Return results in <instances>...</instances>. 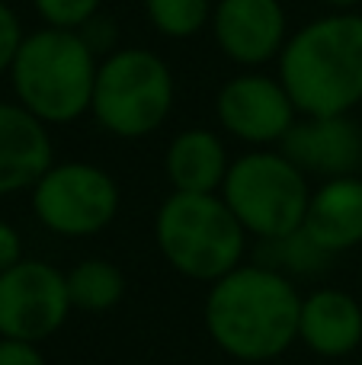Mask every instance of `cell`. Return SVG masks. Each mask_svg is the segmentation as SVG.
<instances>
[{"mask_svg":"<svg viewBox=\"0 0 362 365\" xmlns=\"http://www.w3.org/2000/svg\"><path fill=\"white\" fill-rule=\"evenodd\" d=\"M301 231L331 257L362 244V180L333 177L311 189Z\"/></svg>","mask_w":362,"mask_h":365,"instance_id":"14","label":"cell"},{"mask_svg":"<svg viewBox=\"0 0 362 365\" xmlns=\"http://www.w3.org/2000/svg\"><path fill=\"white\" fill-rule=\"evenodd\" d=\"M279 81L299 115H350L362 103V13H324L289 36Z\"/></svg>","mask_w":362,"mask_h":365,"instance_id":"2","label":"cell"},{"mask_svg":"<svg viewBox=\"0 0 362 365\" xmlns=\"http://www.w3.org/2000/svg\"><path fill=\"white\" fill-rule=\"evenodd\" d=\"M299 343L314 356L343 359L362 343V304L343 289H314L301 295Z\"/></svg>","mask_w":362,"mask_h":365,"instance_id":"13","label":"cell"},{"mask_svg":"<svg viewBox=\"0 0 362 365\" xmlns=\"http://www.w3.org/2000/svg\"><path fill=\"white\" fill-rule=\"evenodd\" d=\"M23 259V237L10 221L0 218V272H6L10 266H16Z\"/></svg>","mask_w":362,"mask_h":365,"instance_id":"22","label":"cell"},{"mask_svg":"<svg viewBox=\"0 0 362 365\" xmlns=\"http://www.w3.org/2000/svg\"><path fill=\"white\" fill-rule=\"evenodd\" d=\"M269 253L279 257V266L276 269H289V272H299V276H318L331 266V253L321 250L305 231H295L282 240H269Z\"/></svg>","mask_w":362,"mask_h":365,"instance_id":"18","label":"cell"},{"mask_svg":"<svg viewBox=\"0 0 362 365\" xmlns=\"http://www.w3.org/2000/svg\"><path fill=\"white\" fill-rule=\"evenodd\" d=\"M301 295L282 269L241 263L209 285L202 321L212 343L237 362H273L299 343Z\"/></svg>","mask_w":362,"mask_h":365,"instance_id":"1","label":"cell"},{"mask_svg":"<svg viewBox=\"0 0 362 365\" xmlns=\"http://www.w3.org/2000/svg\"><path fill=\"white\" fill-rule=\"evenodd\" d=\"M23 38H26V32H23V23H19L16 10H13L6 0H0V74L10 71Z\"/></svg>","mask_w":362,"mask_h":365,"instance_id":"20","label":"cell"},{"mask_svg":"<svg viewBox=\"0 0 362 365\" xmlns=\"http://www.w3.org/2000/svg\"><path fill=\"white\" fill-rule=\"evenodd\" d=\"M100 55L74 29L26 32L10 64V87L16 103L42 125H71L90 115Z\"/></svg>","mask_w":362,"mask_h":365,"instance_id":"3","label":"cell"},{"mask_svg":"<svg viewBox=\"0 0 362 365\" xmlns=\"http://www.w3.org/2000/svg\"><path fill=\"white\" fill-rule=\"evenodd\" d=\"M244 225L222 192H170L154 215V244L173 272L192 282H218L244 263Z\"/></svg>","mask_w":362,"mask_h":365,"instance_id":"4","label":"cell"},{"mask_svg":"<svg viewBox=\"0 0 362 365\" xmlns=\"http://www.w3.org/2000/svg\"><path fill=\"white\" fill-rule=\"evenodd\" d=\"M177 103V81L170 64L151 48H115L96 71L90 115L106 135L138 141L167 122Z\"/></svg>","mask_w":362,"mask_h":365,"instance_id":"5","label":"cell"},{"mask_svg":"<svg viewBox=\"0 0 362 365\" xmlns=\"http://www.w3.org/2000/svg\"><path fill=\"white\" fill-rule=\"evenodd\" d=\"M0 365H48V362H45L42 349H38L36 343L0 336Z\"/></svg>","mask_w":362,"mask_h":365,"instance_id":"21","label":"cell"},{"mask_svg":"<svg viewBox=\"0 0 362 365\" xmlns=\"http://www.w3.org/2000/svg\"><path fill=\"white\" fill-rule=\"evenodd\" d=\"M215 119L222 132L244 145L273 148L282 145V138L299 119V109L279 77L244 71L222 83L215 96Z\"/></svg>","mask_w":362,"mask_h":365,"instance_id":"9","label":"cell"},{"mask_svg":"<svg viewBox=\"0 0 362 365\" xmlns=\"http://www.w3.org/2000/svg\"><path fill=\"white\" fill-rule=\"evenodd\" d=\"M321 4H327L331 10H337V13H346V10H356L362 0H321Z\"/></svg>","mask_w":362,"mask_h":365,"instance_id":"23","label":"cell"},{"mask_svg":"<svg viewBox=\"0 0 362 365\" xmlns=\"http://www.w3.org/2000/svg\"><path fill=\"white\" fill-rule=\"evenodd\" d=\"M29 202L45 231L77 240L113 225L122 192L113 173L90 160H55L29 189Z\"/></svg>","mask_w":362,"mask_h":365,"instance_id":"7","label":"cell"},{"mask_svg":"<svg viewBox=\"0 0 362 365\" xmlns=\"http://www.w3.org/2000/svg\"><path fill=\"white\" fill-rule=\"evenodd\" d=\"M68 279L45 259H19L0 272V336L45 343L64 327L71 314Z\"/></svg>","mask_w":362,"mask_h":365,"instance_id":"8","label":"cell"},{"mask_svg":"<svg viewBox=\"0 0 362 365\" xmlns=\"http://www.w3.org/2000/svg\"><path fill=\"white\" fill-rule=\"evenodd\" d=\"M38 19L51 29H83L93 16H100L103 0H32Z\"/></svg>","mask_w":362,"mask_h":365,"instance_id":"19","label":"cell"},{"mask_svg":"<svg viewBox=\"0 0 362 365\" xmlns=\"http://www.w3.org/2000/svg\"><path fill=\"white\" fill-rule=\"evenodd\" d=\"M55 164L48 125L29 115L19 103H0V199L32 189Z\"/></svg>","mask_w":362,"mask_h":365,"instance_id":"12","label":"cell"},{"mask_svg":"<svg viewBox=\"0 0 362 365\" xmlns=\"http://www.w3.org/2000/svg\"><path fill=\"white\" fill-rule=\"evenodd\" d=\"M209 26L218 51L244 71L279 58L292 36L279 0H215Z\"/></svg>","mask_w":362,"mask_h":365,"instance_id":"10","label":"cell"},{"mask_svg":"<svg viewBox=\"0 0 362 365\" xmlns=\"http://www.w3.org/2000/svg\"><path fill=\"white\" fill-rule=\"evenodd\" d=\"M279 151L308 177H356L362 167V125L353 115H299Z\"/></svg>","mask_w":362,"mask_h":365,"instance_id":"11","label":"cell"},{"mask_svg":"<svg viewBox=\"0 0 362 365\" xmlns=\"http://www.w3.org/2000/svg\"><path fill=\"white\" fill-rule=\"evenodd\" d=\"M231 158L209 128H183L164 151V173L173 192H222Z\"/></svg>","mask_w":362,"mask_h":365,"instance_id":"15","label":"cell"},{"mask_svg":"<svg viewBox=\"0 0 362 365\" xmlns=\"http://www.w3.org/2000/svg\"><path fill=\"white\" fill-rule=\"evenodd\" d=\"M222 199L257 240H282L301 231L311 202L308 173L295 167L282 151L254 148L231 160Z\"/></svg>","mask_w":362,"mask_h":365,"instance_id":"6","label":"cell"},{"mask_svg":"<svg viewBox=\"0 0 362 365\" xmlns=\"http://www.w3.org/2000/svg\"><path fill=\"white\" fill-rule=\"evenodd\" d=\"M64 279H68L71 308L81 311V314H106V311L119 308L128 289L125 272L100 257L81 259L64 272Z\"/></svg>","mask_w":362,"mask_h":365,"instance_id":"16","label":"cell"},{"mask_svg":"<svg viewBox=\"0 0 362 365\" xmlns=\"http://www.w3.org/2000/svg\"><path fill=\"white\" fill-rule=\"evenodd\" d=\"M215 0H145V16L164 38H196L212 23Z\"/></svg>","mask_w":362,"mask_h":365,"instance_id":"17","label":"cell"}]
</instances>
